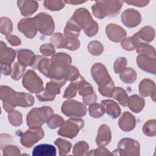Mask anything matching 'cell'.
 <instances>
[{
	"label": "cell",
	"instance_id": "5",
	"mask_svg": "<svg viewBox=\"0 0 156 156\" xmlns=\"http://www.w3.org/2000/svg\"><path fill=\"white\" fill-rule=\"evenodd\" d=\"M83 126V121L81 119H69L66 121L65 126H63L58 132V134L66 137L73 138L79 132L80 129Z\"/></svg>",
	"mask_w": 156,
	"mask_h": 156
},
{
	"label": "cell",
	"instance_id": "11",
	"mask_svg": "<svg viewBox=\"0 0 156 156\" xmlns=\"http://www.w3.org/2000/svg\"><path fill=\"white\" fill-rule=\"evenodd\" d=\"M55 144L57 146L59 149L60 155H66L69 152V151L71 147V144L68 141L61 138H58L57 140H55Z\"/></svg>",
	"mask_w": 156,
	"mask_h": 156
},
{
	"label": "cell",
	"instance_id": "6",
	"mask_svg": "<svg viewBox=\"0 0 156 156\" xmlns=\"http://www.w3.org/2000/svg\"><path fill=\"white\" fill-rule=\"evenodd\" d=\"M43 135V130L41 129H39L35 132L27 130L21 137V143L25 147H30L39 140L42 138Z\"/></svg>",
	"mask_w": 156,
	"mask_h": 156
},
{
	"label": "cell",
	"instance_id": "7",
	"mask_svg": "<svg viewBox=\"0 0 156 156\" xmlns=\"http://www.w3.org/2000/svg\"><path fill=\"white\" fill-rule=\"evenodd\" d=\"M1 50L4 52V54L1 52V65L4 64V68H2V72L5 75H9V66L15 57V52L11 48H7L5 45H4V49L1 46Z\"/></svg>",
	"mask_w": 156,
	"mask_h": 156
},
{
	"label": "cell",
	"instance_id": "3",
	"mask_svg": "<svg viewBox=\"0 0 156 156\" xmlns=\"http://www.w3.org/2000/svg\"><path fill=\"white\" fill-rule=\"evenodd\" d=\"M23 83L26 89L33 93H37L43 89L41 80L37 76L35 73L31 70L28 71L25 76H24Z\"/></svg>",
	"mask_w": 156,
	"mask_h": 156
},
{
	"label": "cell",
	"instance_id": "12",
	"mask_svg": "<svg viewBox=\"0 0 156 156\" xmlns=\"http://www.w3.org/2000/svg\"><path fill=\"white\" fill-rule=\"evenodd\" d=\"M88 149V144L87 143L80 141L74 145L73 154L75 155H87Z\"/></svg>",
	"mask_w": 156,
	"mask_h": 156
},
{
	"label": "cell",
	"instance_id": "1",
	"mask_svg": "<svg viewBox=\"0 0 156 156\" xmlns=\"http://www.w3.org/2000/svg\"><path fill=\"white\" fill-rule=\"evenodd\" d=\"M115 155H140L139 143L130 138L121 140L117 149L112 153Z\"/></svg>",
	"mask_w": 156,
	"mask_h": 156
},
{
	"label": "cell",
	"instance_id": "9",
	"mask_svg": "<svg viewBox=\"0 0 156 156\" xmlns=\"http://www.w3.org/2000/svg\"><path fill=\"white\" fill-rule=\"evenodd\" d=\"M111 139V135L108 126L102 125L101 126L96 138V144L100 147L107 145Z\"/></svg>",
	"mask_w": 156,
	"mask_h": 156
},
{
	"label": "cell",
	"instance_id": "13",
	"mask_svg": "<svg viewBox=\"0 0 156 156\" xmlns=\"http://www.w3.org/2000/svg\"><path fill=\"white\" fill-rule=\"evenodd\" d=\"M3 155H20V150L15 146H7L3 150Z\"/></svg>",
	"mask_w": 156,
	"mask_h": 156
},
{
	"label": "cell",
	"instance_id": "2",
	"mask_svg": "<svg viewBox=\"0 0 156 156\" xmlns=\"http://www.w3.org/2000/svg\"><path fill=\"white\" fill-rule=\"evenodd\" d=\"M52 112V110L47 107H43L40 109H32L27 115V121L28 126L34 127L42 125Z\"/></svg>",
	"mask_w": 156,
	"mask_h": 156
},
{
	"label": "cell",
	"instance_id": "8",
	"mask_svg": "<svg viewBox=\"0 0 156 156\" xmlns=\"http://www.w3.org/2000/svg\"><path fill=\"white\" fill-rule=\"evenodd\" d=\"M33 156H55L56 149L50 144H40L36 146L32 151Z\"/></svg>",
	"mask_w": 156,
	"mask_h": 156
},
{
	"label": "cell",
	"instance_id": "14",
	"mask_svg": "<svg viewBox=\"0 0 156 156\" xmlns=\"http://www.w3.org/2000/svg\"><path fill=\"white\" fill-rule=\"evenodd\" d=\"M113 155L108 150L104 147H99L95 150L91 151L88 153L87 155Z\"/></svg>",
	"mask_w": 156,
	"mask_h": 156
},
{
	"label": "cell",
	"instance_id": "10",
	"mask_svg": "<svg viewBox=\"0 0 156 156\" xmlns=\"http://www.w3.org/2000/svg\"><path fill=\"white\" fill-rule=\"evenodd\" d=\"M102 104L107 106V113L112 118H116L120 115V109L117 104L110 100L102 101Z\"/></svg>",
	"mask_w": 156,
	"mask_h": 156
},
{
	"label": "cell",
	"instance_id": "4",
	"mask_svg": "<svg viewBox=\"0 0 156 156\" xmlns=\"http://www.w3.org/2000/svg\"><path fill=\"white\" fill-rule=\"evenodd\" d=\"M62 110L64 114L69 116H82L86 114L87 109L81 103L76 101H68L62 105Z\"/></svg>",
	"mask_w": 156,
	"mask_h": 156
}]
</instances>
